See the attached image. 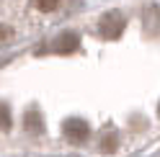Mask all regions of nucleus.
<instances>
[{
	"mask_svg": "<svg viewBox=\"0 0 160 157\" xmlns=\"http://www.w3.org/2000/svg\"><path fill=\"white\" fill-rule=\"evenodd\" d=\"M158 113H160V108H158Z\"/></svg>",
	"mask_w": 160,
	"mask_h": 157,
	"instance_id": "nucleus-9",
	"label": "nucleus"
},
{
	"mask_svg": "<svg viewBox=\"0 0 160 157\" xmlns=\"http://www.w3.org/2000/svg\"><path fill=\"white\" fill-rule=\"evenodd\" d=\"M54 49H57V52H62V54L72 52V49H78V36H72V34H62V36L54 41Z\"/></svg>",
	"mask_w": 160,
	"mask_h": 157,
	"instance_id": "nucleus-3",
	"label": "nucleus"
},
{
	"mask_svg": "<svg viewBox=\"0 0 160 157\" xmlns=\"http://www.w3.org/2000/svg\"><path fill=\"white\" fill-rule=\"evenodd\" d=\"M0 129H11V111L0 103Z\"/></svg>",
	"mask_w": 160,
	"mask_h": 157,
	"instance_id": "nucleus-6",
	"label": "nucleus"
},
{
	"mask_svg": "<svg viewBox=\"0 0 160 157\" xmlns=\"http://www.w3.org/2000/svg\"><path fill=\"white\" fill-rule=\"evenodd\" d=\"M62 129H65V136L72 144H83L88 139V134H91V129H88V124L83 119H67Z\"/></svg>",
	"mask_w": 160,
	"mask_h": 157,
	"instance_id": "nucleus-2",
	"label": "nucleus"
},
{
	"mask_svg": "<svg viewBox=\"0 0 160 157\" xmlns=\"http://www.w3.org/2000/svg\"><path fill=\"white\" fill-rule=\"evenodd\" d=\"M114 150H116V136H114V134H106L103 142H101V152H103V155H111Z\"/></svg>",
	"mask_w": 160,
	"mask_h": 157,
	"instance_id": "nucleus-5",
	"label": "nucleus"
},
{
	"mask_svg": "<svg viewBox=\"0 0 160 157\" xmlns=\"http://www.w3.org/2000/svg\"><path fill=\"white\" fill-rule=\"evenodd\" d=\"M11 36H13V31H11V28H8V26H0V41H8Z\"/></svg>",
	"mask_w": 160,
	"mask_h": 157,
	"instance_id": "nucleus-8",
	"label": "nucleus"
},
{
	"mask_svg": "<svg viewBox=\"0 0 160 157\" xmlns=\"http://www.w3.org/2000/svg\"><path fill=\"white\" fill-rule=\"evenodd\" d=\"M26 129L34 131V134H42L44 126H42V116H39L36 111H28V113H26Z\"/></svg>",
	"mask_w": 160,
	"mask_h": 157,
	"instance_id": "nucleus-4",
	"label": "nucleus"
},
{
	"mask_svg": "<svg viewBox=\"0 0 160 157\" xmlns=\"http://www.w3.org/2000/svg\"><path fill=\"white\" fill-rule=\"evenodd\" d=\"M124 16L122 13H106L103 18H101V23H98V31H101L106 39H116L119 34L124 31Z\"/></svg>",
	"mask_w": 160,
	"mask_h": 157,
	"instance_id": "nucleus-1",
	"label": "nucleus"
},
{
	"mask_svg": "<svg viewBox=\"0 0 160 157\" xmlns=\"http://www.w3.org/2000/svg\"><path fill=\"white\" fill-rule=\"evenodd\" d=\"M34 3H36V8H39V11L49 13V11H54V8H57V3H59V0H34Z\"/></svg>",
	"mask_w": 160,
	"mask_h": 157,
	"instance_id": "nucleus-7",
	"label": "nucleus"
}]
</instances>
